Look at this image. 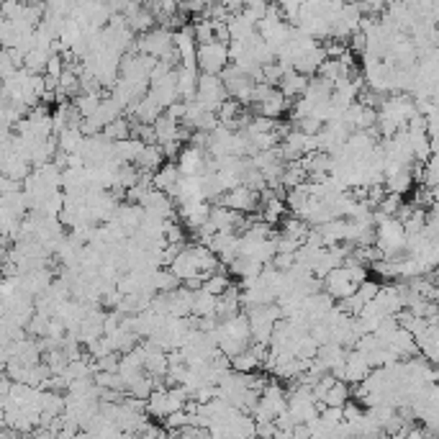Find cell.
I'll list each match as a JSON object with an SVG mask.
<instances>
[{
	"mask_svg": "<svg viewBox=\"0 0 439 439\" xmlns=\"http://www.w3.org/2000/svg\"><path fill=\"white\" fill-rule=\"evenodd\" d=\"M229 65H231L229 44L211 42L198 47V69H201V75H221Z\"/></svg>",
	"mask_w": 439,
	"mask_h": 439,
	"instance_id": "1",
	"label": "cell"
},
{
	"mask_svg": "<svg viewBox=\"0 0 439 439\" xmlns=\"http://www.w3.org/2000/svg\"><path fill=\"white\" fill-rule=\"evenodd\" d=\"M175 47V34L167 31V28H152V31H147L136 39V51L139 54H147V57H154V60H162L169 49Z\"/></svg>",
	"mask_w": 439,
	"mask_h": 439,
	"instance_id": "2",
	"label": "cell"
},
{
	"mask_svg": "<svg viewBox=\"0 0 439 439\" xmlns=\"http://www.w3.org/2000/svg\"><path fill=\"white\" fill-rule=\"evenodd\" d=\"M221 334L229 339H237L242 345H252V324H249V316L247 313H239L234 319H229L221 324Z\"/></svg>",
	"mask_w": 439,
	"mask_h": 439,
	"instance_id": "3",
	"label": "cell"
},
{
	"mask_svg": "<svg viewBox=\"0 0 439 439\" xmlns=\"http://www.w3.org/2000/svg\"><path fill=\"white\" fill-rule=\"evenodd\" d=\"M308 83H311V77H306V75H301V72H288L285 77H283V83H280V93L285 95L288 101L293 103V101H298V98H304L306 93H308Z\"/></svg>",
	"mask_w": 439,
	"mask_h": 439,
	"instance_id": "4",
	"label": "cell"
},
{
	"mask_svg": "<svg viewBox=\"0 0 439 439\" xmlns=\"http://www.w3.org/2000/svg\"><path fill=\"white\" fill-rule=\"evenodd\" d=\"M169 270L175 272L183 283L190 278H195V275H201V267H198V260H195V254H193V247L188 245L183 252H180V257L172 265H169Z\"/></svg>",
	"mask_w": 439,
	"mask_h": 439,
	"instance_id": "5",
	"label": "cell"
},
{
	"mask_svg": "<svg viewBox=\"0 0 439 439\" xmlns=\"http://www.w3.org/2000/svg\"><path fill=\"white\" fill-rule=\"evenodd\" d=\"M180 178H183V172H180V167L175 165V162H167L165 167L154 175V190H160V193H167L169 198H172V193H175V188H178Z\"/></svg>",
	"mask_w": 439,
	"mask_h": 439,
	"instance_id": "6",
	"label": "cell"
},
{
	"mask_svg": "<svg viewBox=\"0 0 439 439\" xmlns=\"http://www.w3.org/2000/svg\"><path fill=\"white\" fill-rule=\"evenodd\" d=\"M147 414L152 416V419H157V422H165V419L172 414V404H169L167 388H157L152 396H149V401H147Z\"/></svg>",
	"mask_w": 439,
	"mask_h": 439,
	"instance_id": "7",
	"label": "cell"
},
{
	"mask_svg": "<svg viewBox=\"0 0 439 439\" xmlns=\"http://www.w3.org/2000/svg\"><path fill=\"white\" fill-rule=\"evenodd\" d=\"M355 398V390H352V386L349 383H345V380H337L334 386H331V390L326 393V398H324V404L329 406V408H345L349 401Z\"/></svg>",
	"mask_w": 439,
	"mask_h": 439,
	"instance_id": "8",
	"label": "cell"
},
{
	"mask_svg": "<svg viewBox=\"0 0 439 439\" xmlns=\"http://www.w3.org/2000/svg\"><path fill=\"white\" fill-rule=\"evenodd\" d=\"M180 126L175 119H169L167 113H162L160 119L154 121V134H157V144H165V142H175L180 139Z\"/></svg>",
	"mask_w": 439,
	"mask_h": 439,
	"instance_id": "9",
	"label": "cell"
},
{
	"mask_svg": "<svg viewBox=\"0 0 439 439\" xmlns=\"http://www.w3.org/2000/svg\"><path fill=\"white\" fill-rule=\"evenodd\" d=\"M183 288V280L169 270V267H162V270L154 272V290L157 293H165V296H172Z\"/></svg>",
	"mask_w": 439,
	"mask_h": 439,
	"instance_id": "10",
	"label": "cell"
},
{
	"mask_svg": "<svg viewBox=\"0 0 439 439\" xmlns=\"http://www.w3.org/2000/svg\"><path fill=\"white\" fill-rule=\"evenodd\" d=\"M147 149V144L142 139H126V142L116 144V157H119L124 165H136V160L142 157V152Z\"/></svg>",
	"mask_w": 439,
	"mask_h": 439,
	"instance_id": "11",
	"label": "cell"
},
{
	"mask_svg": "<svg viewBox=\"0 0 439 439\" xmlns=\"http://www.w3.org/2000/svg\"><path fill=\"white\" fill-rule=\"evenodd\" d=\"M414 188V175H411V167H404L401 172H396V175H390V178H386V190L393 195H401L404 198V193H408Z\"/></svg>",
	"mask_w": 439,
	"mask_h": 439,
	"instance_id": "12",
	"label": "cell"
},
{
	"mask_svg": "<svg viewBox=\"0 0 439 439\" xmlns=\"http://www.w3.org/2000/svg\"><path fill=\"white\" fill-rule=\"evenodd\" d=\"M216 306H219V298L206 293V290H198L193 301V316L195 319H211V316H216Z\"/></svg>",
	"mask_w": 439,
	"mask_h": 439,
	"instance_id": "13",
	"label": "cell"
},
{
	"mask_svg": "<svg viewBox=\"0 0 439 439\" xmlns=\"http://www.w3.org/2000/svg\"><path fill=\"white\" fill-rule=\"evenodd\" d=\"M103 98H106V95H101V93H83L80 98L72 101V106L80 110L83 119H93L95 113H98V108H101Z\"/></svg>",
	"mask_w": 439,
	"mask_h": 439,
	"instance_id": "14",
	"label": "cell"
},
{
	"mask_svg": "<svg viewBox=\"0 0 439 439\" xmlns=\"http://www.w3.org/2000/svg\"><path fill=\"white\" fill-rule=\"evenodd\" d=\"M285 213H288V203L285 201H280V198H272V201L267 203H262V221L265 224H280V221L285 219Z\"/></svg>",
	"mask_w": 439,
	"mask_h": 439,
	"instance_id": "15",
	"label": "cell"
},
{
	"mask_svg": "<svg viewBox=\"0 0 439 439\" xmlns=\"http://www.w3.org/2000/svg\"><path fill=\"white\" fill-rule=\"evenodd\" d=\"M262 367V363L254 357V352L247 347L242 355H237L234 360H231V370L234 372H242V375H249V372H257Z\"/></svg>",
	"mask_w": 439,
	"mask_h": 439,
	"instance_id": "16",
	"label": "cell"
},
{
	"mask_svg": "<svg viewBox=\"0 0 439 439\" xmlns=\"http://www.w3.org/2000/svg\"><path fill=\"white\" fill-rule=\"evenodd\" d=\"M57 142H60V149L65 154H77L85 142V134L80 131V129H67L65 134L57 136Z\"/></svg>",
	"mask_w": 439,
	"mask_h": 439,
	"instance_id": "17",
	"label": "cell"
},
{
	"mask_svg": "<svg viewBox=\"0 0 439 439\" xmlns=\"http://www.w3.org/2000/svg\"><path fill=\"white\" fill-rule=\"evenodd\" d=\"M103 134L108 136L113 144H119V142H126V139H131V121L126 119V116H121L119 121H113L110 126L103 129Z\"/></svg>",
	"mask_w": 439,
	"mask_h": 439,
	"instance_id": "18",
	"label": "cell"
},
{
	"mask_svg": "<svg viewBox=\"0 0 439 439\" xmlns=\"http://www.w3.org/2000/svg\"><path fill=\"white\" fill-rule=\"evenodd\" d=\"M193 31H195V42H198V47L216 42V31H213V21H211V18L198 16L193 21Z\"/></svg>",
	"mask_w": 439,
	"mask_h": 439,
	"instance_id": "19",
	"label": "cell"
},
{
	"mask_svg": "<svg viewBox=\"0 0 439 439\" xmlns=\"http://www.w3.org/2000/svg\"><path fill=\"white\" fill-rule=\"evenodd\" d=\"M229 288H231V280H229L226 272L221 270V272H216V275H208V278H206L203 290H206V293H211V296H216V298H221Z\"/></svg>",
	"mask_w": 439,
	"mask_h": 439,
	"instance_id": "20",
	"label": "cell"
},
{
	"mask_svg": "<svg viewBox=\"0 0 439 439\" xmlns=\"http://www.w3.org/2000/svg\"><path fill=\"white\" fill-rule=\"evenodd\" d=\"M380 290H383L380 283H375V280H365L363 285L357 288V296L363 298V304L367 306V304H372V301H378Z\"/></svg>",
	"mask_w": 439,
	"mask_h": 439,
	"instance_id": "21",
	"label": "cell"
},
{
	"mask_svg": "<svg viewBox=\"0 0 439 439\" xmlns=\"http://www.w3.org/2000/svg\"><path fill=\"white\" fill-rule=\"evenodd\" d=\"M165 239H167V245H185V229L180 226L178 221H167Z\"/></svg>",
	"mask_w": 439,
	"mask_h": 439,
	"instance_id": "22",
	"label": "cell"
},
{
	"mask_svg": "<svg viewBox=\"0 0 439 439\" xmlns=\"http://www.w3.org/2000/svg\"><path fill=\"white\" fill-rule=\"evenodd\" d=\"M296 126V131H301V134H306V136H319L321 131H324V126L326 124H321L319 119H304V121H298V124H293Z\"/></svg>",
	"mask_w": 439,
	"mask_h": 439,
	"instance_id": "23",
	"label": "cell"
},
{
	"mask_svg": "<svg viewBox=\"0 0 439 439\" xmlns=\"http://www.w3.org/2000/svg\"><path fill=\"white\" fill-rule=\"evenodd\" d=\"M321 422L326 424V426H331V429H334V426H342V424H345V408H329V406H326V408L321 411Z\"/></svg>",
	"mask_w": 439,
	"mask_h": 439,
	"instance_id": "24",
	"label": "cell"
},
{
	"mask_svg": "<svg viewBox=\"0 0 439 439\" xmlns=\"http://www.w3.org/2000/svg\"><path fill=\"white\" fill-rule=\"evenodd\" d=\"M270 265L278 272H285V275H288V272L296 267L298 262H296V254H275V260H272Z\"/></svg>",
	"mask_w": 439,
	"mask_h": 439,
	"instance_id": "25",
	"label": "cell"
},
{
	"mask_svg": "<svg viewBox=\"0 0 439 439\" xmlns=\"http://www.w3.org/2000/svg\"><path fill=\"white\" fill-rule=\"evenodd\" d=\"M404 439H429V437H426V429H406Z\"/></svg>",
	"mask_w": 439,
	"mask_h": 439,
	"instance_id": "26",
	"label": "cell"
},
{
	"mask_svg": "<svg viewBox=\"0 0 439 439\" xmlns=\"http://www.w3.org/2000/svg\"><path fill=\"white\" fill-rule=\"evenodd\" d=\"M0 439H24V434L16 429H8V426H3V434H0Z\"/></svg>",
	"mask_w": 439,
	"mask_h": 439,
	"instance_id": "27",
	"label": "cell"
},
{
	"mask_svg": "<svg viewBox=\"0 0 439 439\" xmlns=\"http://www.w3.org/2000/svg\"><path fill=\"white\" fill-rule=\"evenodd\" d=\"M434 285H437V290H439V272H437V278H434Z\"/></svg>",
	"mask_w": 439,
	"mask_h": 439,
	"instance_id": "28",
	"label": "cell"
}]
</instances>
